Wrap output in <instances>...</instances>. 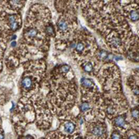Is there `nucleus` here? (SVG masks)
<instances>
[{
    "label": "nucleus",
    "instance_id": "8",
    "mask_svg": "<svg viewBox=\"0 0 139 139\" xmlns=\"http://www.w3.org/2000/svg\"><path fill=\"white\" fill-rule=\"evenodd\" d=\"M64 129L68 133H72L75 129V126L72 122L67 121L64 123Z\"/></svg>",
    "mask_w": 139,
    "mask_h": 139
},
{
    "label": "nucleus",
    "instance_id": "10",
    "mask_svg": "<svg viewBox=\"0 0 139 139\" xmlns=\"http://www.w3.org/2000/svg\"><path fill=\"white\" fill-rule=\"evenodd\" d=\"M132 91L134 93V95L139 96V86L137 85V84H134L132 87Z\"/></svg>",
    "mask_w": 139,
    "mask_h": 139
},
{
    "label": "nucleus",
    "instance_id": "9",
    "mask_svg": "<svg viewBox=\"0 0 139 139\" xmlns=\"http://www.w3.org/2000/svg\"><path fill=\"white\" fill-rule=\"evenodd\" d=\"M80 109H81V111L83 112V113H86V112H87L90 109L89 103H88V102H82L81 105L80 106Z\"/></svg>",
    "mask_w": 139,
    "mask_h": 139
},
{
    "label": "nucleus",
    "instance_id": "7",
    "mask_svg": "<svg viewBox=\"0 0 139 139\" xmlns=\"http://www.w3.org/2000/svg\"><path fill=\"white\" fill-rule=\"evenodd\" d=\"M115 126L118 127H124L126 126V118L124 116H118L114 119Z\"/></svg>",
    "mask_w": 139,
    "mask_h": 139
},
{
    "label": "nucleus",
    "instance_id": "16",
    "mask_svg": "<svg viewBox=\"0 0 139 139\" xmlns=\"http://www.w3.org/2000/svg\"><path fill=\"white\" fill-rule=\"evenodd\" d=\"M75 139H83V138H81V137H78V138H75Z\"/></svg>",
    "mask_w": 139,
    "mask_h": 139
},
{
    "label": "nucleus",
    "instance_id": "4",
    "mask_svg": "<svg viewBox=\"0 0 139 139\" xmlns=\"http://www.w3.org/2000/svg\"><path fill=\"white\" fill-rule=\"evenodd\" d=\"M80 64L81 65L82 69H83L86 73H89V74H92V73L96 70V69L95 68H96V65H95L93 62H91V61L90 60H82L81 61V63Z\"/></svg>",
    "mask_w": 139,
    "mask_h": 139
},
{
    "label": "nucleus",
    "instance_id": "15",
    "mask_svg": "<svg viewBox=\"0 0 139 139\" xmlns=\"http://www.w3.org/2000/svg\"><path fill=\"white\" fill-rule=\"evenodd\" d=\"M0 139H4L3 132H0Z\"/></svg>",
    "mask_w": 139,
    "mask_h": 139
},
{
    "label": "nucleus",
    "instance_id": "14",
    "mask_svg": "<svg viewBox=\"0 0 139 139\" xmlns=\"http://www.w3.org/2000/svg\"><path fill=\"white\" fill-rule=\"evenodd\" d=\"M128 139H138V138L135 135H132V136L128 137Z\"/></svg>",
    "mask_w": 139,
    "mask_h": 139
},
{
    "label": "nucleus",
    "instance_id": "5",
    "mask_svg": "<svg viewBox=\"0 0 139 139\" xmlns=\"http://www.w3.org/2000/svg\"><path fill=\"white\" fill-rule=\"evenodd\" d=\"M92 133L94 134V136L102 138L106 133V127L102 124H97L92 128Z\"/></svg>",
    "mask_w": 139,
    "mask_h": 139
},
{
    "label": "nucleus",
    "instance_id": "12",
    "mask_svg": "<svg viewBox=\"0 0 139 139\" xmlns=\"http://www.w3.org/2000/svg\"><path fill=\"white\" fill-rule=\"evenodd\" d=\"M111 139H122V136L118 132H114L111 134Z\"/></svg>",
    "mask_w": 139,
    "mask_h": 139
},
{
    "label": "nucleus",
    "instance_id": "11",
    "mask_svg": "<svg viewBox=\"0 0 139 139\" xmlns=\"http://www.w3.org/2000/svg\"><path fill=\"white\" fill-rule=\"evenodd\" d=\"M132 117L135 119H139V110L138 109H132Z\"/></svg>",
    "mask_w": 139,
    "mask_h": 139
},
{
    "label": "nucleus",
    "instance_id": "2",
    "mask_svg": "<svg viewBox=\"0 0 139 139\" xmlns=\"http://www.w3.org/2000/svg\"><path fill=\"white\" fill-rule=\"evenodd\" d=\"M3 22L4 23V25H7L8 29L12 32H15V31L18 30L21 26H22V19L19 13H8L3 11Z\"/></svg>",
    "mask_w": 139,
    "mask_h": 139
},
{
    "label": "nucleus",
    "instance_id": "1",
    "mask_svg": "<svg viewBox=\"0 0 139 139\" xmlns=\"http://www.w3.org/2000/svg\"><path fill=\"white\" fill-rule=\"evenodd\" d=\"M75 24V16L72 15L70 10H66V13L61 15L58 18L57 21V35L60 37L63 41L65 38H68L71 35L73 28Z\"/></svg>",
    "mask_w": 139,
    "mask_h": 139
},
{
    "label": "nucleus",
    "instance_id": "6",
    "mask_svg": "<svg viewBox=\"0 0 139 139\" xmlns=\"http://www.w3.org/2000/svg\"><path fill=\"white\" fill-rule=\"evenodd\" d=\"M45 32L46 35H47L48 37H55V35H56L55 29H54L53 24H52L50 22L46 25Z\"/></svg>",
    "mask_w": 139,
    "mask_h": 139
},
{
    "label": "nucleus",
    "instance_id": "3",
    "mask_svg": "<svg viewBox=\"0 0 139 139\" xmlns=\"http://www.w3.org/2000/svg\"><path fill=\"white\" fill-rule=\"evenodd\" d=\"M25 0H0V6L6 10L11 12H17L23 8Z\"/></svg>",
    "mask_w": 139,
    "mask_h": 139
},
{
    "label": "nucleus",
    "instance_id": "13",
    "mask_svg": "<svg viewBox=\"0 0 139 139\" xmlns=\"http://www.w3.org/2000/svg\"><path fill=\"white\" fill-rule=\"evenodd\" d=\"M106 111H107V113H108L109 115H113V114H114V113H115V109L113 108L111 106H109L108 107H107Z\"/></svg>",
    "mask_w": 139,
    "mask_h": 139
}]
</instances>
